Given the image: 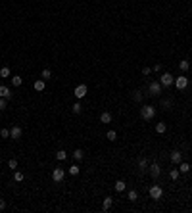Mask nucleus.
<instances>
[{"instance_id":"nucleus-1","label":"nucleus","mask_w":192,"mask_h":213,"mask_svg":"<svg viewBox=\"0 0 192 213\" xmlns=\"http://www.w3.org/2000/svg\"><path fill=\"white\" fill-rule=\"evenodd\" d=\"M140 117L144 121H152L154 117H156V106H150V104L142 106L140 108Z\"/></svg>"},{"instance_id":"nucleus-2","label":"nucleus","mask_w":192,"mask_h":213,"mask_svg":"<svg viewBox=\"0 0 192 213\" xmlns=\"http://www.w3.org/2000/svg\"><path fill=\"white\" fill-rule=\"evenodd\" d=\"M161 83H158V81H152V83L148 85V94L150 96H160L161 94Z\"/></svg>"},{"instance_id":"nucleus-3","label":"nucleus","mask_w":192,"mask_h":213,"mask_svg":"<svg viewBox=\"0 0 192 213\" xmlns=\"http://www.w3.org/2000/svg\"><path fill=\"white\" fill-rule=\"evenodd\" d=\"M87 92H88V87H87V85H77V87L73 88V94H75L77 100H83V98L87 96Z\"/></svg>"},{"instance_id":"nucleus-4","label":"nucleus","mask_w":192,"mask_h":213,"mask_svg":"<svg viewBox=\"0 0 192 213\" xmlns=\"http://www.w3.org/2000/svg\"><path fill=\"white\" fill-rule=\"evenodd\" d=\"M163 196V188L158 186V184H154V186H150V198L152 200H161Z\"/></svg>"},{"instance_id":"nucleus-5","label":"nucleus","mask_w":192,"mask_h":213,"mask_svg":"<svg viewBox=\"0 0 192 213\" xmlns=\"http://www.w3.org/2000/svg\"><path fill=\"white\" fill-rule=\"evenodd\" d=\"M65 177V169H62V167H56L54 171H52V181L54 182H62Z\"/></svg>"},{"instance_id":"nucleus-6","label":"nucleus","mask_w":192,"mask_h":213,"mask_svg":"<svg viewBox=\"0 0 192 213\" xmlns=\"http://www.w3.org/2000/svg\"><path fill=\"white\" fill-rule=\"evenodd\" d=\"M160 83H161V87H171V85L175 83V79H173V75L171 73H161V77H160Z\"/></svg>"},{"instance_id":"nucleus-7","label":"nucleus","mask_w":192,"mask_h":213,"mask_svg":"<svg viewBox=\"0 0 192 213\" xmlns=\"http://www.w3.org/2000/svg\"><path fill=\"white\" fill-rule=\"evenodd\" d=\"M175 87H177L179 90H185V88L188 87V77H177V79H175Z\"/></svg>"},{"instance_id":"nucleus-8","label":"nucleus","mask_w":192,"mask_h":213,"mask_svg":"<svg viewBox=\"0 0 192 213\" xmlns=\"http://www.w3.org/2000/svg\"><path fill=\"white\" fill-rule=\"evenodd\" d=\"M19 136H21V127L14 125L10 129V138H12V140H19Z\"/></svg>"},{"instance_id":"nucleus-9","label":"nucleus","mask_w":192,"mask_h":213,"mask_svg":"<svg viewBox=\"0 0 192 213\" xmlns=\"http://www.w3.org/2000/svg\"><path fill=\"white\" fill-rule=\"evenodd\" d=\"M181 161H183V154L179 152V150H173V152H171V163H173V165H179Z\"/></svg>"},{"instance_id":"nucleus-10","label":"nucleus","mask_w":192,"mask_h":213,"mask_svg":"<svg viewBox=\"0 0 192 213\" xmlns=\"http://www.w3.org/2000/svg\"><path fill=\"white\" fill-rule=\"evenodd\" d=\"M148 169H150V175H152L154 179H158V177H160V175H161V167L158 165V163H152V165H150Z\"/></svg>"},{"instance_id":"nucleus-11","label":"nucleus","mask_w":192,"mask_h":213,"mask_svg":"<svg viewBox=\"0 0 192 213\" xmlns=\"http://www.w3.org/2000/svg\"><path fill=\"white\" fill-rule=\"evenodd\" d=\"M0 98H6V100L12 98V92H10V88H8L6 85H0Z\"/></svg>"},{"instance_id":"nucleus-12","label":"nucleus","mask_w":192,"mask_h":213,"mask_svg":"<svg viewBox=\"0 0 192 213\" xmlns=\"http://www.w3.org/2000/svg\"><path fill=\"white\" fill-rule=\"evenodd\" d=\"M113 206V200H112V196H106L104 198V202H102V209L104 211H110V207Z\"/></svg>"},{"instance_id":"nucleus-13","label":"nucleus","mask_w":192,"mask_h":213,"mask_svg":"<svg viewBox=\"0 0 192 213\" xmlns=\"http://www.w3.org/2000/svg\"><path fill=\"white\" fill-rule=\"evenodd\" d=\"M113 186H115V190H117V192H123L125 188H127V182L119 179V181H115V184H113Z\"/></svg>"},{"instance_id":"nucleus-14","label":"nucleus","mask_w":192,"mask_h":213,"mask_svg":"<svg viewBox=\"0 0 192 213\" xmlns=\"http://www.w3.org/2000/svg\"><path fill=\"white\" fill-rule=\"evenodd\" d=\"M138 169H140V171H148V159H146V158L138 159Z\"/></svg>"},{"instance_id":"nucleus-15","label":"nucleus","mask_w":192,"mask_h":213,"mask_svg":"<svg viewBox=\"0 0 192 213\" xmlns=\"http://www.w3.org/2000/svg\"><path fill=\"white\" fill-rule=\"evenodd\" d=\"M190 169H192L190 163H186V161H181V163H179V171H181V173H188Z\"/></svg>"},{"instance_id":"nucleus-16","label":"nucleus","mask_w":192,"mask_h":213,"mask_svg":"<svg viewBox=\"0 0 192 213\" xmlns=\"http://www.w3.org/2000/svg\"><path fill=\"white\" fill-rule=\"evenodd\" d=\"M100 121H102V123H112V113H110V112H104V113L100 115Z\"/></svg>"},{"instance_id":"nucleus-17","label":"nucleus","mask_w":192,"mask_h":213,"mask_svg":"<svg viewBox=\"0 0 192 213\" xmlns=\"http://www.w3.org/2000/svg\"><path fill=\"white\" fill-rule=\"evenodd\" d=\"M165 131H167V125H165V123H156V133H158V134H163Z\"/></svg>"},{"instance_id":"nucleus-18","label":"nucleus","mask_w":192,"mask_h":213,"mask_svg":"<svg viewBox=\"0 0 192 213\" xmlns=\"http://www.w3.org/2000/svg\"><path fill=\"white\" fill-rule=\"evenodd\" d=\"M21 83H23V77H19V75L12 77V85H14V87H21Z\"/></svg>"},{"instance_id":"nucleus-19","label":"nucleus","mask_w":192,"mask_h":213,"mask_svg":"<svg viewBox=\"0 0 192 213\" xmlns=\"http://www.w3.org/2000/svg\"><path fill=\"white\" fill-rule=\"evenodd\" d=\"M10 75H12L10 67H8V65H4V67L0 69V77H2V79H6V77H10Z\"/></svg>"},{"instance_id":"nucleus-20","label":"nucleus","mask_w":192,"mask_h":213,"mask_svg":"<svg viewBox=\"0 0 192 213\" xmlns=\"http://www.w3.org/2000/svg\"><path fill=\"white\" fill-rule=\"evenodd\" d=\"M44 87H46V85H44V81H42V79H39V81H35V90H39V92H42V90H44Z\"/></svg>"},{"instance_id":"nucleus-21","label":"nucleus","mask_w":192,"mask_h":213,"mask_svg":"<svg viewBox=\"0 0 192 213\" xmlns=\"http://www.w3.org/2000/svg\"><path fill=\"white\" fill-rule=\"evenodd\" d=\"M85 158V154H83V150H79L77 148L75 152H73V159H75V161H81V159Z\"/></svg>"},{"instance_id":"nucleus-22","label":"nucleus","mask_w":192,"mask_h":213,"mask_svg":"<svg viewBox=\"0 0 192 213\" xmlns=\"http://www.w3.org/2000/svg\"><path fill=\"white\" fill-rule=\"evenodd\" d=\"M127 198H129V202H137V200H138V192L137 190H129Z\"/></svg>"},{"instance_id":"nucleus-23","label":"nucleus","mask_w":192,"mask_h":213,"mask_svg":"<svg viewBox=\"0 0 192 213\" xmlns=\"http://www.w3.org/2000/svg\"><path fill=\"white\" fill-rule=\"evenodd\" d=\"M56 159H58V161H64V159H67V154H65V150H58V152H56Z\"/></svg>"},{"instance_id":"nucleus-24","label":"nucleus","mask_w":192,"mask_h":213,"mask_svg":"<svg viewBox=\"0 0 192 213\" xmlns=\"http://www.w3.org/2000/svg\"><path fill=\"white\" fill-rule=\"evenodd\" d=\"M50 77H52V71H50V69H42V73H40V79H42V81H48Z\"/></svg>"},{"instance_id":"nucleus-25","label":"nucleus","mask_w":192,"mask_h":213,"mask_svg":"<svg viewBox=\"0 0 192 213\" xmlns=\"http://www.w3.org/2000/svg\"><path fill=\"white\" fill-rule=\"evenodd\" d=\"M71 109H73V113H81V112H83V106H81V102H75V104L71 106Z\"/></svg>"},{"instance_id":"nucleus-26","label":"nucleus","mask_w":192,"mask_h":213,"mask_svg":"<svg viewBox=\"0 0 192 213\" xmlns=\"http://www.w3.org/2000/svg\"><path fill=\"white\" fill-rule=\"evenodd\" d=\"M79 165H77V163H75V165H71V167H69V175H73V177H77V175H79Z\"/></svg>"},{"instance_id":"nucleus-27","label":"nucleus","mask_w":192,"mask_h":213,"mask_svg":"<svg viewBox=\"0 0 192 213\" xmlns=\"http://www.w3.org/2000/svg\"><path fill=\"white\" fill-rule=\"evenodd\" d=\"M23 179H25V175H23L21 171H15V173H14V181H15V182H21Z\"/></svg>"},{"instance_id":"nucleus-28","label":"nucleus","mask_w":192,"mask_h":213,"mask_svg":"<svg viewBox=\"0 0 192 213\" xmlns=\"http://www.w3.org/2000/svg\"><path fill=\"white\" fill-rule=\"evenodd\" d=\"M171 106H173V100H169V98H165V100H161V108H163V109H169Z\"/></svg>"},{"instance_id":"nucleus-29","label":"nucleus","mask_w":192,"mask_h":213,"mask_svg":"<svg viewBox=\"0 0 192 213\" xmlns=\"http://www.w3.org/2000/svg\"><path fill=\"white\" fill-rule=\"evenodd\" d=\"M106 138H108V140H115V138H117V133H115V131H108V133H106Z\"/></svg>"},{"instance_id":"nucleus-30","label":"nucleus","mask_w":192,"mask_h":213,"mask_svg":"<svg viewBox=\"0 0 192 213\" xmlns=\"http://www.w3.org/2000/svg\"><path fill=\"white\" fill-rule=\"evenodd\" d=\"M179 175H181V171H179V169H171V171H169V177L173 179V181H177Z\"/></svg>"},{"instance_id":"nucleus-31","label":"nucleus","mask_w":192,"mask_h":213,"mask_svg":"<svg viewBox=\"0 0 192 213\" xmlns=\"http://www.w3.org/2000/svg\"><path fill=\"white\" fill-rule=\"evenodd\" d=\"M179 69H181V71H188V61H186V60L179 61Z\"/></svg>"},{"instance_id":"nucleus-32","label":"nucleus","mask_w":192,"mask_h":213,"mask_svg":"<svg viewBox=\"0 0 192 213\" xmlns=\"http://www.w3.org/2000/svg\"><path fill=\"white\" fill-rule=\"evenodd\" d=\"M133 100L134 102H142V92L140 90H134L133 92Z\"/></svg>"},{"instance_id":"nucleus-33","label":"nucleus","mask_w":192,"mask_h":213,"mask_svg":"<svg viewBox=\"0 0 192 213\" xmlns=\"http://www.w3.org/2000/svg\"><path fill=\"white\" fill-rule=\"evenodd\" d=\"M8 167H10V169H18V159H10V161H8Z\"/></svg>"},{"instance_id":"nucleus-34","label":"nucleus","mask_w":192,"mask_h":213,"mask_svg":"<svg viewBox=\"0 0 192 213\" xmlns=\"http://www.w3.org/2000/svg\"><path fill=\"white\" fill-rule=\"evenodd\" d=\"M6 108H8V104H6V98H0V112H4Z\"/></svg>"},{"instance_id":"nucleus-35","label":"nucleus","mask_w":192,"mask_h":213,"mask_svg":"<svg viewBox=\"0 0 192 213\" xmlns=\"http://www.w3.org/2000/svg\"><path fill=\"white\" fill-rule=\"evenodd\" d=\"M0 136H2V138H10V131H8V129H2V131H0Z\"/></svg>"},{"instance_id":"nucleus-36","label":"nucleus","mask_w":192,"mask_h":213,"mask_svg":"<svg viewBox=\"0 0 192 213\" xmlns=\"http://www.w3.org/2000/svg\"><path fill=\"white\" fill-rule=\"evenodd\" d=\"M150 71H152L150 67H142V75H150Z\"/></svg>"},{"instance_id":"nucleus-37","label":"nucleus","mask_w":192,"mask_h":213,"mask_svg":"<svg viewBox=\"0 0 192 213\" xmlns=\"http://www.w3.org/2000/svg\"><path fill=\"white\" fill-rule=\"evenodd\" d=\"M154 71L160 73V71H161V63H156V65H154Z\"/></svg>"},{"instance_id":"nucleus-38","label":"nucleus","mask_w":192,"mask_h":213,"mask_svg":"<svg viewBox=\"0 0 192 213\" xmlns=\"http://www.w3.org/2000/svg\"><path fill=\"white\" fill-rule=\"evenodd\" d=\"M4 207H6V202H4V200L0 198V209H4Z\"/></svg>"}]
</instances>
